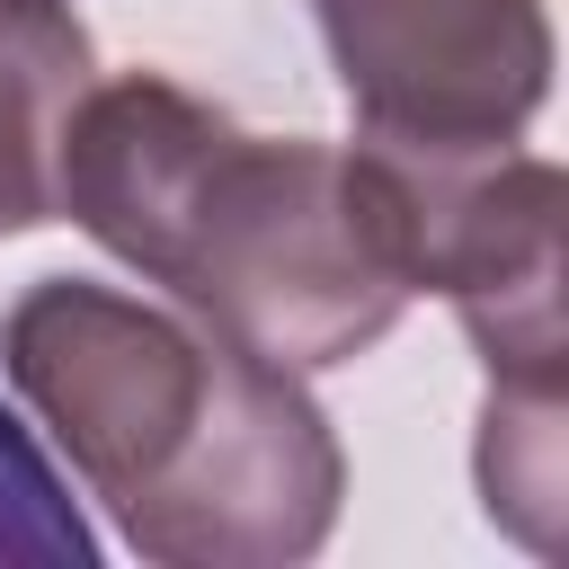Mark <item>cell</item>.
Listing matches in <instances>:
<instances>
[{
  "mask_svg": "<svg viewBox=\"0 0 569 569\" xmlns=\"http://www.w3.org/2000/svg\"><path fill=\"white\" fill-rule=\"evenodd\" d=\"M373 231L409 293H445L489 382H560V213L569 178L516 142H382L356 133Z\"/></svg>",
  "mask_w": 569,
  "mask_h": 569,
  "instance_id": "obj_3",
  "label": "cell"
},
{
  "mask_svg": "<svg viewBox=\"0 0 569 569\" xmlns=\"http://www.w3.org/2000/svg\"><path fill=\"white\" fill-rule=\"evenodd\" d=\"M89 80L98 44L71 0H0V240L53 222V160Z\"/></svg>",
  "mask_w": 569,
  "mask_h": 569,
  "instance_id": "obj_5",
  "label": "cell"
},
{
  "mask_svg": "<svg viewBox=\"0 0 569 569\" xmlns=\"http://www.w3.org/2000/svg\"><path fill=\"white\" fill-rule=\"evenodd\" d=\"M471 471L489 525H507L525 551H560V382H489Z\"/></svg>",
  "mask_w": 569,
  "mask_h": 569,
  "instance_id": "obj_6",
  "label": "cell"
},
{
  "mask_svg": "<svg viewBox=\"0 0 569 569\" xmlns=\"http://www.w3.org/2000/svg\"><path fill=\"white\" fill-rule=\"evenodd\" d=\"M53 222H80L187 320L284 373H329L409 311L356 151L249 133L169 71L80 89L53 160Z\"/></svg>",
  "mask_w": 569,
  "mask_h": 569,
  "instance_id": "obj_2",
  "label": "cell"
},
{
  "mask_svg": "<svg viewBox=\"0 0 569 569\" xmlns=\"http://www.w3.org/2000/svg\"><path fill=\"white\" fill-rule=\"evenodd\" d=\"M0 373L160 569H284L338 533L347 453L302 373L187 311L36 276L0 311Z\"/></svg>",
  "mask_w": 569,
  "mask_h": 569,
  "instance_id": "obj_1",
  "label": "cell"
},
{
  "mask_svg": "<svg viewBox=\"0 0 569 569\" xmlns=\"http://www.w3.org/2000/svg\"><path fill=\"white\" fill-rule=\"evenodd\" d=\"M98 533L71 507L62 471L36 453V436L0 409V569H89Z\"/></svg>",
  "mask_w": 569,
  "mask_h": 569,
  "instance_id": "obj_7",
  "label": "cell"
},
{
  "mask_svg": "<svg viewBox=\"0 0 569 569\" xmlns=\"http://www.w3.org/2000/svg\"><path fill=\"white\" fill-rule=\"evenodd\" d=\"M356 133L516 142L551 98L542 0H311Z\"/></svg>",
  "mask_w": 569,
  "mask_h": 569,
  "instance_id": "obj_4",
  "label": "cell"
}]
</instances>
